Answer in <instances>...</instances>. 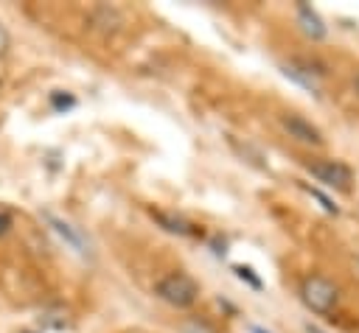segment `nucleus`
<instances>
[{
    "label": "nucleus",
    "instance_id": "nucleus-1",
    "mask_svg": "<svg viewBox=\"0 0 359 333\" xmlns=\"http://www.w3.org/2000/svg\"><path fill=\"white\" fill-rule=\"evenodd\" d=\"M154 294H157L160 299H165L168 305L188 308V305H194L196 297H199V283H196L191 274H185V271H171V274H165L163 280H157Z\"/></svg>",
    "mask_w": 359,
    "mask_h": 333
},
{
    "label": "nucleus",
    "instance_id": "nucleus-2",
    "mask_svg": "<svg viewBox=\"0 0 359 333\" xmlns=\"http://www.w3.org/2000/svg\"><path fill=\"white\" fill-rule=\"evenodd\" d=\"M300 299L306 302V308H311L314 313H331L339 302V288L320 277V274H311L300 283Z\"/></svg>",
    "mask_w": 359,
    "mask_h": 333
},
{
    "label": "nucleus",
    "instance_id": "nucleus-3",
    "mask_svg": "<svg viewBox=\"0 0 359 333\" xmlns=\"http://www.w3.org/2000/svg\"><path fill=\"white\" fill-rule=\"evenodd\" d=\"M309 171H311V176H317L328 187L345 190L353 182V171L345 162H339V160H317V162H309Z\"/></svg>",
    "mask_w": 359,
    "mask_h": 333
},
{
    "label": "nucleus",
    "instance_id": "nucleus-4",
    "mask_svg": "<svg viewBox=\"0 0 359 333\" xmlns=\"http://www.w3.org/2000/svg\"><path fill=\"white\" fill-rule=\"evenodd\" d=\"M280 126H283V132H286L289 137H294L297 143L323 146V132H320L311 120H306V118H300V115H294V112H283V115H280Z\"/></svg>",
    "mask_w": 359,
    "mask_h": 333
},
{
    "label": "nucleus",
    "instance_id": "nucleus-5",
    "mask_svg": "<svg viewBox=\"0 0 359 333\" xmlns=\"http://www.w3.org/2000/svg\"><path fill=\"white\" fill-rule=\"evenodd\" d=\"M45 221L53 227V232H56V235H59V238H62V241H65L70 249H76V252H81V255L87 252L84 238H81V235H79V232H76V229H73L67 221H62V218H56V215H50V213H45Z\"/></svg>",
    "mask_w": 359,
    "mask_h": 333
},
{
    "label": "nucleus",
    "instance_id": "nucleus-6",
    "mask_svg": "<svg viewBox=\"0 0 359 333\" xmlns=\"http://www.w3.org/2000/svg\"><path fill=\"white\" fill-rule=\"evenodd\" d=\"M297 20H300V25H303V31L311 36V39H325V22L317 17V11L311 8V6H306V3H300L297 6Z\"/></svg>",
    "mask_w": 359,
    "mask_h": 333
},
{
    "label": "nucleus",
    "instance_id": "nucleus-7",
    "mask_svg": "<svg viewBox=\"0 0 359 333\" xmlns=\"http://www.w3.org/2000/svg\"><path fill=\"white\" fill-rule=\"evenodd\" d=\"M283 76H289L292 81H297V84H300V87H306L309 92H317V78H311L309 73H303L294 62H286V64H283Z\"/></svg>",
    "mask_w": 359,
    "mask_h": 333
},
{
    "label": "nucleus",
    "instance_id": "nucleus-8",
    "mask_svg": "<svg viewBox=\"0 0 359 333\" xmlns=\"http://www.w3.org/2000/svg\"><path fill=\"white\" fill-rule=\"evenodd\" d=\"M151 215H154V218H157V221H160V224H163L168 232H180V235H188V232H191V227H188L182 218H174V215H168V213H160V210H154Z\"/></svg>",
    "mask_w": 359,
    "mask_h": 333
},
{
    "label": "nucleus",
    "instance_id": "nucleus-9",
    "mask_svg": "<svg viewBox=\"0 0 359 333\" xmlns=\"http://www.w3.org/2000/svg\"><path fill=\"white\" fill-rule=\"evenodd\" d=\"M233 271H236V277H238V280H244V283H250L255 291H261V285H264V283H261V277H255V274H252V269H250V266H233Z\"/></svg>",
    "mask_w": 359,
    "mask_h": 333
},
{
    "label": "nucleus",
    "instance_id": "nucleus-10",
    "mask_svg": "<svg viewBox=\"0 0 359 333\" xmlns=\"http://www.w3.org/2000/svg\"><path fill=\"white\" fill-rule=\"evenodd\" d=\"M50 101H53V106L56 109H70L76 101H73V95H62V92H53L50 95Z\"/></svg>",
    "mask_w": 359,
    "mask_h": 333
},
{
    "label": "nucleus",
    "instance_id": "nucleus-11",
    "mask_svg": "<svg viewBox=\"0 0 359 333\" xmlns=\"http://www.w3.org/2000/svg\"><path fill=\"white\" fill-rule=\"evenodd\" d=\"M309 190H311V196H314V199H317V201H320V204H323L328 213H337V204H331V199H328V196H323L317 187H309Z\"/></svg>",
    "mask_w": 359,
    "mask_h": 333
},
{
    "label": "nucleus",
    "instance_id": "nucleus-12",
    "mask_svg": "<svg viewBox=\"0 0 359 333\" xmlns=\"http://www.w3.org/2000/svg\"><path fill=\"white\" fill-rule=\"evenodd\" d=\"M8 227H11V218H8L6 213H0V235H3V232H6Z\"/></svg>",
    "mask_w": 359,
    "mask_h": 333
},
{
    "label": "nucleus",
    "instance_id": "nucleus-13",
    "mask_svg": "<svg viewBox=\"0 0 359 333\" xmlns=\"http://www.w3.org/2000/svg\"><path fill=\"white\" fill-rule=\"evenodd\" d=\"M306 333H325V330H320L317 325H306Z\"/></svg>",
    "mask_w": 359,
    "mask_h": 333
},
{
    "label": "nucleus",
    "instance_id": "nucleus-14",
    "mask_svg": "<svg viewBox=\"0 0 359 333\" xmlns=\"http://www.w3.org/2000/svg\"><path fill=\"white\" fill-rule=\"evenodd\" d=\"M250 333H269V330H264L261 325H252V327H250Z\"/></svg>",
    "mask_w": 359,
    "mask_h": 333
},
{
    "label": "nucleus",
    "instance_id": "nucleus-15",
    "mask_svg": "<svg viewBox=\"0 0 359 333\" xmlns=\"http://www.w3.org/2000/svg\"><path fill=\"white\" fill-rule=\"evenodd\" d=\"M353 90H356V95H359V73L353 76Z\"/></svg>",
    "mask_w": 359,
    "mask_h": 333
}]
</instances>
